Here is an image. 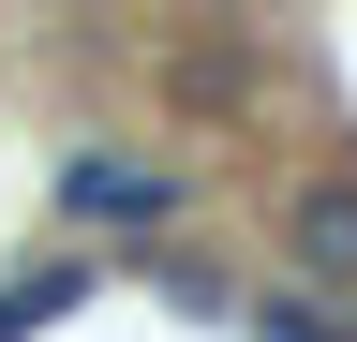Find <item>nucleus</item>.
Returning <instances> with one entry per match:
<instances>
[{
	"mask_svg": "<svg viewBox=\"0 0 357 342\" xmlns=\"http://www.w3.org/2000/svg\"><path fill=\"white\" fill-rule=\"evenodd\" d=\"M60 208H75V224H149V208H164V179H149V164H105V149H89L75 179H60Z\"/></svg>",
	"mask_w": 357,
	"mask_h": 342,
	"instance_id": "f257e3e1",
	"label": "nucleus"
},
{
	"mask_svg": "<svg viewBox=\"0 0 357 342\" xmlns=\"http://www.w3.org/2000/svg\"><path fill=\"white\" fill-rule=\"evenodd\" d=\"M298 268L312 283H357V194H298Z\"/></svg>",
	"mask_w": 357,
	"mask_h": 342,
	"instance_id": "f03ea898",
	"label": "nucleus"
},
{
	"mask_svg": "<svg viewBox=\"0 0 357 342\" xmlns=\"http://www.w3.org/2000/svg\"><path fill=\"white\" fill-rule=\"evenodd\" d=\"M75 297H89V268H30L15 297H0V342H30L45 313H75Z\"/></svg>",
	"mask_w": 357,
	"mask_h": 342,
	"instance_id": "7ed1b4c3",
	"label": "nucleus"
}]
</instances>
